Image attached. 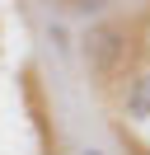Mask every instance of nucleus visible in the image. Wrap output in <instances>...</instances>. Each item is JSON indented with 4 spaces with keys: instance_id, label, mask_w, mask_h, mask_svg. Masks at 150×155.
Instances as JSON below:
<instances>
[{
    "instance_id": "20e7f679",
    "label": "nucleus",
    "mask_w": 150,
    "mask_h": 155,
    "mask_svg": "<svg viewBox=\"0 0 150 155\" xmlns=\"http://www.w3.org/2000/svg\"><path fill=\"white\" fill-rule=\"evenodd\" d=\"M89 155H94V150H89Z\"/></svg>"
},
{
    "instance_id": "f03ea898",
    "label": "nucleus",
    "mask_w": 150,
    "mask_h": 155,
    "mask_svg": "<svg viewBox=\"0 0 150 155\" xmlns=\"http://www.w3.org/2000/svg\"><path fill=\"white\" fill-rule=\"evenodd\" d=\"M24 99H28V108H33V122H38V136H42V146H52V127H47V108H42V89H38V75H33V71L24 75Z\"/></svg>"
},
{
    "instance_id": "f257e3e1",
    "label": "nucleus",
    "mask_w": 150,
    "mask_h": 155,
    "mask_svg": "<svg viewBox=\"0 0 150 155\" xmlns=\"http://www.w3.org/2000/svg\"><path fill=\"white\" fill-rule=\"evenodd\" d=\"M84 61H89L94 75L112 80L131 61V33H127V24H99V28H89V38H84Z\"/></svg>"
},
{
    "instance_id": "7ed1b4c3",
    "label": "nucleus",
    "mask_w": 150,
    "mask_h": 155,
    "mask_svg": "<svg viewBox=\"0 0 150 155\" xmlns=\"http://www.w3.org/2000/svg\"><path fill=\"white\" fill-rule=\"evenodd\" d=\"M127 113L131 117H150V71L131 80V89H127Z\"/></svg>"
}]
</instances>
